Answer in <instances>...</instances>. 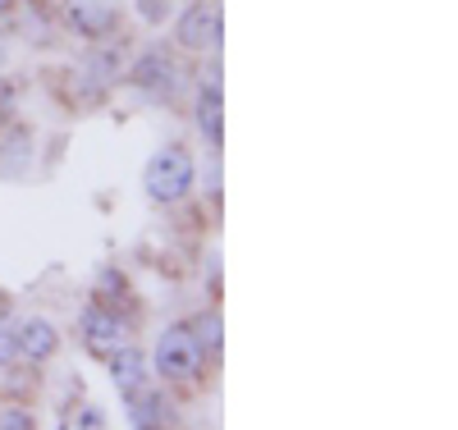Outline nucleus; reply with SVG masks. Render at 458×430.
<instances>
[{
	"instance_id": "7ed1b4c3",
	"label": "nucleus",
	"mask_w": 458,
	"mask_h": 430,
	"mask_svg": "<svg viewBox=\"0 0 458 430\" xmlns=\"http://www.w3.org/2000/svg\"><path fill=\"white\" fill-rule=\"evenodd\" d=\"M79 330H83V343L92 348V353H101V358H110L114 348L129 343V325L120 316H110V307H88Z\"/></svg>"
},
{
	"instance_id": "9b49d317",
	"label": "nucleus",
	"mask_w": 458,
	"mask_h": 430,
	"mask_svg": "<svg viewBox=\"0 0 458 430\" xmlns=\"http://www.w3.org/2000/svg\"><path fill=\"white\" fill-rule=\"evenodd\" d=\"M28 161V133H10V142L0 147V174H19Z\"/></svg>"
},
{
	"instance_id": "2eb2a0df",
	"label": "nucleus",
	"mask_w": 458,
	"mask_h": 430,
	"mask_svg": "<svg viewBox=\"0 0 458 430\" xmlns=\"http://www.w3.org/2000/svg\"><path fill=\"white\" fill-rule=\"evenodd\" d=\"M19 358V339L10 330H0V362H14Z\"/></svg>"
},
{
	"instance_id": "f257e3e1",
	"label": "nucleus",
	"mask_w": 458,
	"mask_h": 430,
	"mask_svg": "<svg viewBox=\"0 0 458 430\" xmlns=\"http://www.w3.org/2000/svg\"><path fill=\"white\" fill-rule=\"evenodd\" d=\"M147 183V198L151 202H179L188 198V188H193V161H188V151L183 147H165L151 156V165L142 174Z\"/></svg>"
},
{
	"instance_id": "6e6552de",
	"label": "nucleus",
	"mask_w": 458,
	"mask_h": 430,
	"mask_svg": "<svg viewBox=\"0 0 458 430\" xmlns=\"http://www.w3.org/2000/svg\"><path fill=\"white\" fill-rule=\"evenodd\" d=\"M198 129L202 138L216 147L220 142V83H216V73L202 78V92H198Z\"/></svg>"
},
{
	"instance_id": "f03ea898",
	"label": "nucleus",
	"mask_w": 458,
	"mask_h": 430,
	"mask_svg": "<svg viewBox=\"0 0 458 430\" xmlns=\"http://www.w3.org/2000/svg\"><path fill=\"white\" fill-rule=\"evenodd\" d=\"M157 367L170 380H193L202 371V343L193 334V325H170L157 343Z\"/></svg>"
},
{
	"instance_id": "20e7f679",
	"label": "nucleus",
	"mask_w": 458,
	"mask_h": 430,
	"mask_svg": "<svg viewBox=\"0 0 458 430\" xmlns=\"http://www.w3.org/2000/svg\"><path fill=\"white\" fill-rule=\"evenodd\" d=\"M216 37H220V14H211L207 5H198V10H188V14H183V23H179V42H183L188 51L211 46Z\"/></svg>"
},
{
	"instance_id": "ddd939ff",
	"label": "nucleus",
	"mask_w": 458,
	"mask_h": 430,
	"mask_svg": "<svg viewBox=\"0 0 458 430\" xmlns=\"http://www.w3.org/2000/svg\"><path fill=\"white\" fill-rule=\"evenodd\" d=\"M193 334H198L202 348H220V321H216V316H202V321L193 325Z\"/></svg>"
},
{
	"instance_id": "423d86ee",
	"label": "nucleus",
	"mask_w": 458,
	"mask_h": 430,
	"mask_svg": "<svg viewBox=\"0 0 458 430\" xmlns=\"http://www.w3.org/2000/svg\"><path fill=\"white\" fill-rule=\"evenodd\" d=\"M110 375H114V384H120V394H133V389H142L147 384V358L138 353V348H114L110 353Z\"/></svg>"
},
{
	"instance_id": "39448f33",
	"label": "nucleus",
	"mask_w": 458,
	"mask_h": 430,
	"mask_svg": "<svg viewBox=\"0 0 458 430\" xmlns=\"http://www.w3.org/2000/svg\"><path fill=\"white\" fill-rule=\"evenodd\" d=\"M133 78H138V88H147V92L165 97V92L174 88V64H170V55H165V51L157 46V51H147V55L138 60Z\"/></svg>"
},
{
	"instance_id": "dca6fc26",
	"label": "nucleus",
	"mask_w": 458,
	"mask_h": 430,
	"mask_svg": "<svg viewBox=\"0 0 458 430\" xmlns=\"http://www.w3.org/2000/svg\"><path fill=\"white\" fill-rule=\"evenodd\" d=\"M0 426H14V430H28L32 421H28L23 412H5V417H0Z\"/></svg>"
},
{
	"instance_id": "a211bd4d",
	"label": "nucleus",
	"mask_w": 458,
	"mask_h": 430,
	"mask_svg": "<svg viewBox=\"0 0 458 430\" xmlns=\"http://www.w3.org/2000/svg\"><path fill=\"white\" fill-rule=\"evenodd\" d=\"M5 5H10V0H0V10H5Z\"/></svg>"
},
{
	"instance_id": "0eeeda50",
	"label": "nucleus",
	"mask_w": 458,
	"mask_h": 430,
	"mask_svg": "<svg viewBox=\"0 0 458 430\" xmlns=\"http://www.w3.org/2000/svg\"><path fill=\"white\" fill-rule=\"evenodd\" d=\"M14 339H19V358H28V362L51 358V353H55V343H60V339H55V330H51V321H37V316H32V321H23Z\"/></svg>"
},
{
	"instance_id": "f3484780",
	"label": "nucleus",
	"mask_w": 458,
	"mask_h": 430,
	"mask_svg": "<svg viewBox=\"0 0 458 430\" xmlns=\"http://www.w3.org/2000/svg\"><path fill=\"white\" fill-rule=\"evenodd\" d=\"M5 105H10V88H5V83H0V110H5Z\"/></svg>"
},
{
	"instance_id": "f8f14e48",
	"label": "nucleus",
	"mask_w": 458,
	"mask_h": 430,
	"mask_svg": "<svg viewBox=\"0 0 458 430\" xmlns=\"http://www.w3.org/2000/svg\"><path fill=\"white\" fill-rule=\"evenodd\" d=\"M106 78H114V51H101V55H92V60H88V78H83V88H88V92H97V88H106Z\"/></svg>"
},
{
	"instance_id": "9d476101",
	"label": "nucleus",
	"mask_w": 458,
	"mask_h": 430,
	"mask_svg": "<svg viewBox=\"0 0 458 430\" xmlns=\"http://www.w3.org/2000/svg\"><path fill=\"white\" fill-rule=\"evenodd\" d=\"M124 399H129L133 426H165V421H174V408L161 394H142V389H133V394H124Z\"/></svg>"
},
{
	"instance_id": "4468645a",
	"label": "nucleus",
	"mask_w": 458,
	"mask_h": 430,
	"mask_svg": "<svg viewBox=\"0 0 458 430\" xmlns=\"http://www.w3.org/2000/svg\"><path fill=\"white\" fill-rule=\"evenodd\" d=\"M138 10H142V19L157 23V19H165V14H170V0H138Z\"/></svg>"
},
{
	"instance_id": "1a4fd4ad",
	"label": "nucleus",
	"mask_w": 458,
	"mask_h": 430,
	"mask_svg": "<svg viewBox=\"0 0 458 430\" xmlns=\"http://www.w3.org/2000/svg\"><path fill=\"white\" fill-rule=\"evenodd\" d=\"M110 5L106 0H69V23L79 28L83 37H101L106 28H110Z\"/></svg>"
}]
</instances>
